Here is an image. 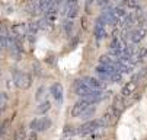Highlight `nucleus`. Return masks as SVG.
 I'll return each instance as SVG.
<instances>
[{
  "label": "nucleus",
  "instance_id": "1",
  "mask_svg": "<svg viewBox=\"0 0 147 140\" xmlns=\"http://www.w3.org/2000/svg\"><path fill=\"white\" fill-rule=\"evenodd\" d=\"M12 74H13V82H15V85H16L18 88L24 89V91H26V89L31 88V85H32V77H31L29 73L20 72L19 69H13Z\"/></svg>",
  "mask_w": 147,
  "mask_h": 140
},
{
  "label": "nucleus",
  "instance_id": "2",
  "mask_svg": "<svg viewBox=\"0 0 147 140\" xmlns=\"http://www.w3.org/2000/svg\"><path fill=\"white\" fill-rule=\"evenodd\" d=\"M102 127H105V126H103V123H102L100 118H99V120H89V121L83 123V124L77 129V133H79L80 136H88V134H92V133H95L98 129H102Z\"/></svg>",
  "mask_w": 147,
  "mask_h": 140
},
{
  "label": "nucleus",
  "instance_id": "3",
  "mask_svg": "<svg viewBox=\"0 0 147 140\" xmlns=\"http://www.w3.org/2000/svg\"><path fill=\"white\" fill-rule=\"evenodd\" d=\"M63 15L66 19H74L79 15V0H66L63 6Z\"/></svg>",
  "mask_w": 147,
  "mask_h": 140
},
{
  "label": "nucleus",
  "instance_id": "4",
  "mask_svg": "<svg viewBox=\"0 0 147 140\" xmlns=\"http://www.w3.org/2000/svg\"><path fill=\"white\" fill-rule=\"evenodd\" d=\"M50 127H51V120L48 117H38V118H34L32 121L29 123V129L34 130V131H36V133L38 131L44 133Z\"/></svg>",
  "mask_w": 147,
  "mask_h": 140
},
{
  "label": "nucleus",
  "instance_id": "5",
  "mask_svg": "<svg viewBox=\"0 0 147 140\" xmlns=\"http://www.w3.org/2000/svg\"><path fill=\"white\" fill-rule=\"evenodd\" d=\"M146 32H147V26L140 24L138 26H136L134 29H130L128 31V37H130V41L133 44H138L140 41H143L144 37H146Z\"/></svg>",
  "mask_w": 147,
  "mask_h": 140
},
{
  "label": "nucleus",
  "instance_id": "6",
  "mask_svg": "<svg viewBox=\"0 0 147 140\" xmlns=\"http://www.w3.org/2000/svg\"><path fill=\"white\" fill-rule=\"evenodd\" d=\"M82 80L85 82L89 88H92L95 91H105V89H107V82H102L100 79H98V77L86 76V77H83Z\"/></svg>",
  "mask_w": 147,
  "mask_h": 140
},
{
  "label": "nucleus",
  "instance_id": "7",
  "mask_svg": "<svg viewBox=\"0 0 147 140\" xmlns=\"http://www.w3.org/2000/svg\"><path fill=\"white\" fill-rule=\"evenodd\" d=\"M125 98H122L121 95H117L115 98H114V101H112V105H111V112L118 118L122 112H124V110H125V101H124Z\"/></svg>",
  "mask_w": 147,
  "mask_h": 140
},
{
  "label": "nucleus",
  "instance_id": "8",
  "mask_svg": "<svg viewBox=\"0 0 147 140\" xmlns=\"http://www.w3.org/2000/svg\"><path fill=\"white\" fill-rule=\"evenodd\" d=\"M93 35L96 38V41H100L105 37L108 35V31H107V25L103 24V21L100 18L96 19V24H95V28H93Z\"/></svg>",
  "mask_w": 147,
  "mask_h": 140
},
{
  "label": "nucleus",
  "instance_id": "9",
  "mask_svg": "<svg viewBox=\"0 0 147 140\" xmlns=\"http://www.w3.org/2000/svg\"><path fill=\"white\" fill-rule=\"evenodd\" d=\"M99 18L103 21L105 25H109V26H115L117 22H115V19H114V13H112V6H105L102 13L99 15Z\"/></svg>",
  "mask_w": 147,
  "mask_h": 140
},
{
  "label": "nucleus",
  "instance_id": "10",
  "mask_svg": "<svg viewBox=\"0 0 147 140\" xmlns=\"http://www.w3.org/2000/svg\"><path fill=\"white\" fill-rule=\"evenodd\" d=\"M51 95H53L54 101H55L58 105L63 104V99H64V89H63L61 83L55 82V83L51 85Z\"/></svg>",
  "mask_w": 147,
  "mask_h": 140
},
{
  "label": "nucleus",
  "instance_id": "11",
  "mask_svg": "<svg viewBox=\"0 0 147 140\" xmlns=\"http://www.w3.org/2000/svg\"><path fill=\"white\" fill-rule=\"evenodd\" d=\"M92 104L89 102V101H86V99H79V101L73 105V108H71V117H80V114L83 112V111H85L86 108H89Z\"/></svg>",
  "mask_w": 147,
  "mask_h": 140
},
{
  "label": "nucleus",
  "instance_id": "12",
  "mask_svg": "<svg viewBox=\"0 0 147 140\" xmlns=\"http://www.w3.org/2000/svg\"><path fill=\"white\" fill-rule=\"evenodd\" d=\"M28 34V25L20 22V24H15L12 26V37L16 39H22L25 35Z\"/></svg>",
  "mask_w": 147,
  "mask_h": 140
},
{
  "label": "nucleus",
  "instance_id": "13",
  "mask_svg": "<svg viewBox=\"0 0 147 140\" xmlns=\"http://www.w3.org/2000/svg\"><path fill=\"white\" fill-rule=\"evenodd\" d=\"M112 13H114V19H115L117 25H121L122 21L125 19V16L128 15V12L125 10L122 6H115V7H112Z\"/></svg>",
  "mask_w": 147,
  "mask_h": 140
},
{
  "label": "nucleus",
  "instance_id": "14",
  "mask_svg": "<svg viewBox=\"0 0 147 140\" xmlns=\"http://www.w3.org/2000/svg\"><path fill=\"white\" fill-rule=\"evenodd\" d=\"M136 89H137V82L130 80V82H127V83L122 86V89H121V96H122V98H130V96L136 92Z\"/></svg>",
  "mask_w": 147,
  "mask_h": 140
},
{
  "label": "nucleus",
  "instance_id": "15",
  "mask_svg": "<svg viewBox=\"0 0 147 140\" xmlns=\"http://www.w3.org/2000/svg\"><path fill=\"white\" fill-rule=\"evenodd\" d=\"M73 29H74V22L73 19H64L63 21V31L67 37H71L73 35Z\"/></svg>",
  "mask_w": 147,
  "mask_h": 140
},
{
  "label": "nucleus",
  "instance_id": "16",
  "mask_svg": "<svg viewBox=\"0 0 147 140\" xmlns=\"http://www.w3.org/2000/svg\"><path fill=\"white\" fill-rule=\"evenodd\" d=\"M100 120H102L103 126H111V124L115 121V120H118V118H117V117H115V115L111 112V110H109V111H107V112L103 114V117H102Z\"/></svg>",
  "mask_w": 147,
  "mask_h": 140
},
{
  "label": "nucleus",
  "instance_id": "17",
  "mask_svg": "<svg viewBox=\"0 0 147 140\" xmlns=\"http://www.w3.org/2000/svg\"><path fill=\"white\" fill-rule=\"evenodd\" d=\"M13 140H26V130H25L24 126H20V127L15 131Z\"/></svg>",
  "mask_w": 147,
  "mask_h": 140
},
{
  "label": "nucleus",
  "instance_id": "18",
  "mask_svg": "<svg viewBox=\"0 0 147 140\" xmlns=\"http://www.w3.org/2000/svg\"><path fill=\"white\" fill-rule=\"evenodd\" d=\"M26 12L31 15H36L38 13V2L36 0H31V2H26Z\"/></svg>",
  "mask_w": 147,
  "mask_h": 140
},
{
  "label": "nucleus",
  "instance_id": "19",
  "mask_svg": "<svg viewBox=\"0 0 147 140\" xmlns=\"http://www.w3.org/2000/svg\"><path fill=\"white\" fill-rule=\"evenodd\" d=\"M50 7V0H38V13H45Z\"/></svg>",
  "mask_w": 147,
  "mask_h": 140
},
{
  "label": "nucleus",
  "instance_id": "20",
  "mask_svg": "<svg viewBox=\"0 0 147 140\" xmlns=\"http://www.w3.org/2000/svg\"><path fill=\"white\" fill-rule=\"evenodd\" d=\"M95 112H96V108H95L93 105H90L89 108H86L85 111H83V112L80 114V117H79V118H83V120H88V118H90V117H92V115H93Z\"/></svg>",
  "mask_w": 147,
  "mask_h": 140
},
{
  "label": "nucleus",
  "instance_id": "21",
  "mask_svg": "<svg viewBox=\"0 0 147 140\" xmlns=\"http://www.w3.org/2000/svg\"><path fill=\"white\" fill-rule=\"evenodd\" d=\"M50 108H51L50 101H44V102H39V105H38L36 111H38V112H41V114H45V112H47Z\"/></svg>",
  "mask_w": 147,
  "mask_h": 140
},
{
  "label": "nucleus",
  "instance_id": "22",
  "mask_svg": "<svg viewBox=\"0 0 147 140\" xmlns=\"http://www.w3.org/2000/svg\"><path fill=\"white\" fill-rule=\"evenodd\" d=\"M7 107V95L5 92H0V112H3Z\"/></svg>",
  "mask_w": 147,
  "mask_h": 140
},
{
  "label": "nucleus",
  "instance_id": "23",
  "mask_svg": "<svg viewBox=\"0 0 147 140\" xmlns=\"http://www.w3.org/2000/svg\"><path fill=\"white\" fill-rule=\"evenodd\" d=\"M109 82H114V83H121V82H122V73H119V72L112 73V74H111V77H109Z\"/></svg>",
  "mask_w": 147,
  "mask_h": 140
},
{
  "label": "nucleus",
  "instance_id": "24",
  "mask_svg": "<svg viewBox=\"0 0 147 140\" xmlns=\"http://www.w3.org/2000/svg\"><path fill=\"white\" fill-rule=\"evenodd\" d=\"M76 133H77V129H74L73 126H66L64 130H63V134L64 136H73Z\"/></svg>",
  "mask_w": 147,
  "mask_h": 140
},
{
  "label": "nucleus",
  "instance_id": "25",
  "mask_svg": "<svg viewBox=\"0 0 147 140\" xmlns=\"http://www.w3.org/2000/svg\"><path fill=\"white\" fill-rule=\"evenodd\" d=\"M124 5L127 6V7H130V9H137V7H140L138 3H137V0H125Z\"/></svg>",
  "mask_w": 147,
  "mask_h": 140
},
{
  "label": "nucleus",
  "instance_id": "26",
  "mask_svg": "<svg viewBox=\"0 0 147 140\" xmlns=\"http://www.w3.org/2000/svg\"><path fill=\"white\" fill-rule=\"evenodd\" d=\"M44 95H45V89H44L42 86H41V88H38V91H36V93H35V99L39 102L41 99L44 98Z\"/></svg>",
  "mask_w": 147,
  "mask_h": 140
},
{
  "label": "nucleus",
  "instance_id": "27",
  "mask_svg": "<svg viewBox=\"0 0 147 140\" xmlns=\"http://www.w3.org/2000/svg\"><path fill=\"white\" fill-rule=\"evenodd\" d=\"M7 127H9V121H3L2 126H0V137L5 136V133L7 131Z\"/></svg>",
  "mask_w": 147,
  "mask_h": 140
},
{
  "label": "nucleus",
  "instance_id": "28",
  "mask_svg": "<svg viewBox=\"0 0 147 140\" xmlns=\"http://www.w3.org/2000/svg\"><path fill=\"white\" fill-rule=\"evenodd\" d=\"M26 140H38V133L34 130H29V133H26Z\"/></svg>",
  "mask_w": 147,
  "mask_h": 140
},
{
  "label": "nucleus",
  "instance_id": "29",
  "mask_svg": "<svg viewBox=\"0 0 147 140\" xmlns=\"http://www.w3.org/2000/svg\"><path fill=\"white\" fill-rule=\"evenodd\" d=\"M95 2H96V5H98V6L105 7V6H108V5L111 3V0H95Z\"/></svg>",
  "mask_w": 147,
  "mask_h": 140
},
{
  "label": "nucleus",
  "instance_id": "30",
  "mask_svg": "<svg viewBox=\"0 0 147 140\" xmlns=\"http://www.w3.org/2000/svg\"><path fill=\"white\" fill-rule=\"evenodd\" d=\"M143 72H144V77H147V67H146V69H143Z\"/></svg>",
  "mask_w": 147,
  "mask_h": 140
},
{
  "label": "nucleus",
  "instance_id": "31",
  "mask_svg": "<svg viewBox=\"0 0 147 140\" xmlns=\"http://www.w3.org/2000/svg\"><path fill=\"white\" fill-rule=\"evenodd\" d=\"M26 2H31V0H26Z\"/></svg>",
  "mask_w": 147,
  "mask_h": 140
},
{
  "label": "nucleus",
  "instance_id": "32",
  "mask_svg": "<svg viewBox=\"0 0 147 140\" xmlns=\"http://www.w3.org/2000/svg\"><path fill=\"white\" fill-rule=\"evenodd\" d=\"M0 114H2V112H0Z\"/></svg>",
  "mask_w": 147,
  "mask_h": 140
}]
</instances>
